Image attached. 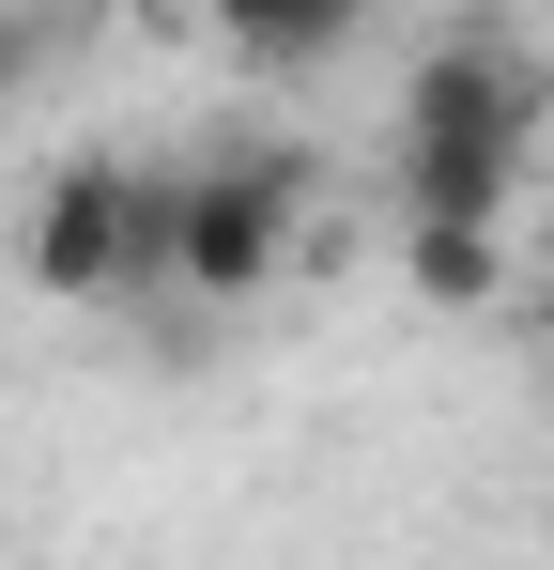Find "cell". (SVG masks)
<instances>
[{
	"instance_id": "6da1fadb",
	"label": "cell",
	"mask_w": 554,
	"mask_h": 570,
	"mask_svg": "<svg viewBox=\"0 0 554 570\" xmlns=\"http://www.w3.org/2000/svg\"><path fill=\"white\" fill-rule=\"evenodd\" d=\"M540 124H554V78L508 62V47H432L400 78V124H385V186L400 216H447V232H508V200L540 170Z\"/></svg>"
},
{
	"instance_id": "7a4b0ae2",
	"label": "cell",
	"mask_w": 554,
	"mask_h": 570,
	"mask_svg": "<svg viewBox=\"0 0 554 570\" xmlns=\"http://www.w3.org/2000/svg\"><path fill=\"white\" fill-rule=\"evenodd\" d=\"M16 278L108 308V293H170V170L139 155H62L47 186L16 200Z\"/></svg>"
},
{
	"instance_id": "3957f363",
	"label": "cell",
	"mask_w": 554,
	"mask_h": 570,
	"mask_svg": "<svg viewBox=\"0 0 554 570\" xmlns=\"http://www.w3.org/2000/svg\"><path fill=\"white\" fill-rule=\"evenodd\" d=\"M293 232H308V155L231 139V155L170 170V293H200V308L277 293V278H293Z\"/></svg>"
},
{
	"instance_id": "277c9868",
	"label": "cell",
	"mask_w": 554,
	"mask_h": 570,
	"mask_svg": "<svg viewBox=\"0 0 554 570\" xmlns=\"http://www.w3.org/2000/svg\"><path fill=\"white\" fill-rule=\"evenodd\" d=\"M200 16H216V47H231L247 78H339L385 0H200Z\"/></svg>"
},
{
	"instance_id": "5b68a950",
	"label": "cell",
	"mask_w": 554,
	"mask_h": 570,
	"mask_svg": "<svg viewBox=\"0 0 554 570\" xmlns=\"http://www.w3.org/2000/svg\"><path fill=\"white\" fill-rule=\"evenodd\" d=\"M400 263L432 308H493L508 293V232H447V216H400Z\"/></svg>"
},
{
	"instance_id": "8992f818",
	"label": "cell",
	"mask_w": 554,
	"mask_h": 570,
	"mask_svg": "<svg viewBox=\"0 0 554 570\" xmlns=\"http://www.w3.org/2000/svg\"><path fill=\"white\" fill-rule=\"evenodd\" d=\"M62 62V0H0V94H31Z\"/></svg>"
}]
</instances>
